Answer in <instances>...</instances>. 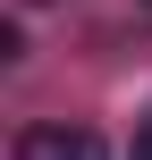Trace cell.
<instances>
[{
  "instance_id": "obj_1",
  "label": "cell",
  "mask_w": 152,
  "mask_h": 160,
  "mask_svg": "<svg viewBox=\"0 0 152 160\" xmlns=\"http://www.w3.org/2000/svg\"><path fill=\"white\" fill-rule=\"evenodd\" d=\"M17 160H110V143L93 127H25L17 135Z\"/></svg>"
},
{
  "instance_id": "obj_2",
  "label": "cell",
  "mask_w": 152,
  "mask_h": 160,
  "mask_svg": "<svg viewBox=\"0 0 152 160\" xmlns=\"http://www.w3.org/2000/svg\"><path fill=\"white\" fill-rule=\"evenodd\" d=\"M127 160H152V118L135 127V152H127Z\"/></svg>"
}]
</instances>
